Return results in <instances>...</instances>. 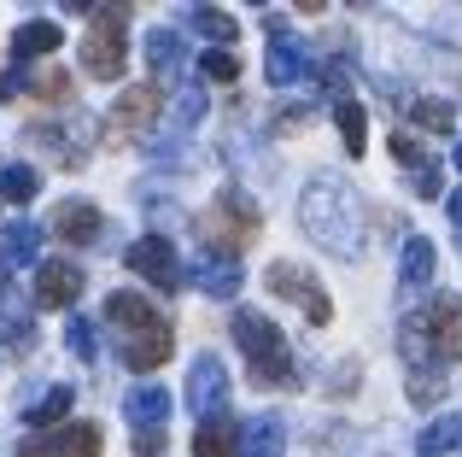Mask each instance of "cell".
<instances>
[{"instance_id":"obj_16","label":"cell","mask_w":462,"mask_h":457,"mask_svg":"<svg viewBox=\"0 0 462 457\" xmlns=\"http://www.w3.org/2000/svg\"><path fill=\"white\" fill-rule=\"evenodd\" d=\"M53 47H65V35H59V23H47V18H30V23H18L12 30V59H53Z\"/></svg>"},{"instance_id":"obj_7","label":"cell","mask_w":462,"mask_h":457,"mask_svg":"<svg viewBox=\"0 0 462 457\" xmlns=\"http://www.w3.org/2000/svg\"><path fill=\"white\" fill-rule=\"evenodd\" d=\"M129 270H135L141 282L164 287V294H176V287H181V258H176V247H170L164 235H141L135 247H129Z\"/></svg>"},{"instance_id":"obj_4","label":"cell","mask_w":462,"mask_h":457,"mask_svg":"<svg viewBox=\"0 0 462 457\" xmlns=\"http://www.w3.org/2000/svg\"><path fill=\"white\" fill-rule=\"evenodd\" d=\"M124 30H129V6H100L88 12V35H82V70L100 82L124 77Z\"/></svg>"},{"instance_id":"obj_9","label":"cell","mask_w":462,"mask_h":457,"mask_svg":"<svg viewBox=\"0 0 462 457\" xmlns=\"http://www.w3.org/2000/svg\"><path fill=\"white\" fill-rule=\"evenodd\" d=\"M223 399H228V369L223 358H193V376H188V405L199 416H223Z\"/></svg>"},{"instance_id":"obj_27","label":"cell","mask_w":462,"mask_h":457,"mask_svg":"<svg viewBox=\"0 0 462 457\" xmlns=\"http://www.w3.org/2000/svg\"><path fill=\"white\" fill-rule=\"evenodd\" d=\"M193 30H199V35H211V42H235V35H240V23L235 18H228V12H217V6H199V12H193Z\"/></svg>"},{"instance_id":"obj_10","label":"cell","mask_w":462,"mask_h":457,"mask_svg":"<svg viewBox=\"0 0 462 457\" xmlns=\"http://www.w3.org/2000/svg\"><path fill=\"white\" fill-rule=\"evenodd\" d=\"M421 329H428L433 358H462V299L439 294L428 305V317H421Z\"/></svg>"},{"instance_id":"obj_8","label":"cell","mask_w":462,"mask_h":457,"mask_svg":"<svg viewBox=\"0 0 462 457\" xmlns=\"http://www.w3.org/2000/svg\"><path fill=\"white\" fill-rule=\"evenodd\" d=\"M100 428L94 423H59V428H47V434H35V440H23V457H100Z\"/></svg>"},{"instance_id":"obj_2","label":"cell","mask_w":462,"mask_h":457,"mask_svg":"<svg viewBox=\"0 0 462 457\" xmlns=\"http://www.w3.org/2000/svg\"><path fill=\"white\" fill-rule=\"evenodd\" d=\"M235 340L252 364V381L258 387H293V352H287L282 329L258 311H235Z\"/></svg>"},{"instance_id":"obj_35","label":"cell","mask_w":462,"mask_h":457,"mask_svg":"<svg viewBox=\"0 0 462 457\" xmlns=\"http://www.w3.org/2000/svg\"><path fill=\"white\" fill-rule=\"evenodd\" d=\"M393 159H398V164H410V171H416V164H428V153L416 147V135H393Z\"/></svg>"},{"instance_id":"obj_21","label":"cell","mask_w":462,"mask_h":457,"mask_svg":"<svg viewBox=\"0 0 462 457\" xmlns=\"http://www.w3.org/2000/svg\"><path fill=\"white\" fill-rule=\"evenodd\" d=\"M193 457H240V428L228 416H205L193 434Z\"/></svg>"},{"instance_id":"obj_40","label":"cell","mask_w":462,"mask_h":457,"mask_svg":"<svg viewBox=\"0 0 462 457\" xmlns=\"http://www.w3.org/2000/svg\"><path fill=\"white\" fill-rule=\"evenodd\" d=\"M457 171H462V141H457Z\"/></svg>"},{"instance_id":"obj_31","label":"cell","mask_w":462,"mask_h":457,"mask_svg":"<svg viewBox=\"0 0 462 457\" xmlns=\"http://www.w3.org/2000/svg\"><path fill=\"white\" fill-rule=\"evenodd\" d=\"M410 399H416V405H439L445 399V376H433V369H410Z\"/></svg>"},{"instance_id":"obj_20","label":"cell","mask_w":462,"mask_h":457,"mask_svg":"<svg viewBox=\"0 0 462 457\" xmlns=\"http://www.w3.org/2000/svg\"><path fill=\"white\" fill-rule=\"evenodd\" d=\"M147 59H152V70H158V82H164V89H176V82H181L188 53H181L176 30H152V35H147Z\"/></svg>"},{"instance_id":"obj_1","label":"cell","mask_w":462,"mask_h":457,"mask_svg":"<svg viewBox=\"0 0 462 457\" xmlns=\"http://www.w3.org/2000/svg\"><path fill=\"white\" fill-rule=\"evenodd\" d=\"M299 223H305V235L316 247L339 252V258H357L363 252V206H357V194H351L346 182H334V176H316L305 188Z\"/></svg>"},{"instance_id":"obj_23","label":"cell","mask_w":462,"mask_h":457,"mask_svg":"<svg viewBox=\"0 0 462 457\" xmlns=\"http://www.w3.org/2000/svg\"><path fill=\"white\" fill-rule=\"evenodd\" d=\"M433 264H439V258H433V240L428 235H410L404 240V264H398V282H404V287H428L433 282Z\"/></svg>"},{"instance_id":"obj_22","label":"cell","mask_w":462,"mask_h":457,"mask_svg":"<svg viewBox=\"0 0 462 457\" xmlns=\"http://www.w3.org/2000/svg\"><path fill=\"white\" fill-rule=\"evenodd\" d=\"M457 446H462V411L433 416V423L416 434V452H421V457H445V452H457Z\"/></svg>"},{"instance_id":"obj_13","label":"cell","mask_w":462,"mask_h":457,"mask_svg":"<svg viewBox=\"0 0 462 457\" xmlns=\"http://www.w3.org/2000/svg\"><path fill=\"white\" fill-rule=\"evenodd\" d=\"M100 228H106V218L88 206V200H65V206L53 211V235L70 240V247H94V240H100Z\"/></svg>"},{"instance_id":"obj_29","label":"cell","mask_w":462,"mask_h":457,"mask_svg":"<svg viewBox=\"0 0 462 457\" xmlns=\"http://www.w3.org/2000/svg\"><path fill=\"white\" fill-rule=\"evenodd\" d=\"M410 112H416V124H421V129H433V135H451V124H457V112H451L445 100H416Z\"/></svg>"},{"instance_id":"obj_14","label":"cell","mask_w":462,"mask_h":457,"mask_svg":"<svg viewBox=\"0 0 462 457\" xmlns=\"http://www.w3.org/2000/svg\"><path fill=\"white\" fill-rule=\"evenodd\" d=\"M124 416L135 434H164V416H170V393L158 387V381H147V387H135L124 399Z\"/></svg>"},{"instance_id":"obj_15","label":"cell","mask_w":462,"mask_h":457,"mask_svg":"<svg viewBox=\"0 0 462 457\" xmlns=\"http://www.w3.org/2000/svg\"><path fill=\"white\" fill-rule=\"evenodd\" d=\"M106 322H117V329H124V340H135V334L158 329L164 317H158L141 294H112V299H106Z\"/></svg>"},{"instance_id":"obj_19","label":"cell","mask_w":462,"mask_h":457,"mask_svg":"<svg viewBox=\"0 0 462 457\" xmlns=\"http://www.w3.org/2000/svg\"><path fill=\"white\" fill-rule=\"evenodd\" d=\"M282 452H287L282 416H252L246 434H240V457H282Z\"/></svg>"},{"instance_id":"obj_24","label":"cell","mask_w":462,"mask_h":457,"mask_svg":"<svg viewBox=\"0 0 462 457\" xmlns=\"http://www.w3.org/2000/svg\"><path fill=\"white\" fill-rule=\"evenodd\" d=\"M334 124H339V141H346V153L357 159V153L369 147V141H363V135H369V117H363V106H357V100H334Z\"/></svg>"},{"instance_id":"obj_5","label":"cell","mask_w":462,"mask_h":457,"mask_svg":"<svg viewBox=\"0 0 462 457\" xmlns=\"http://www.w3.org/2000/svg\"><path fill=\"white\" fill-rule=\"evenodd\" d=\"M158 112H164V89H152V82H141V89H124V94L112 100V112H106V141H112V147H124V141H141V135L158 124Z\"/></svg>"},{"instance_id":"obj_3","label":"cell","mask_w":462,"mask_h":457,"mask_svg":"<svg viewBox=\"0 0 462 457\" xmlns=\"http://www.w3.org/2000/svg\"><path fill=\"white\" fill-rule=\"evenodd\" d=\"M258 228H263V218H258V206H252L240 188H223V194H217V206L199 218L205 252H217V258H235L240 247H252V240H258Z\"/></svg>"},{"instance_id":"obj_38","label":"cell","mask_w":462,"mask_h":457,"mask_svg":"<svg viewBox=\"0 0 462 457\" xmlns=\"http://www.w3.org/2000/svg\"><path fill=\"white\" fill-rule=\"evenodd\" d=\"M451 223L462 228V188H457V194H451Z\"/></svg>"},{"instance_id":"obj_6","label":"cell","mask_w":462,"mask_h":457,"mask_svg":"<svg viewBox=\"0 0 462 457\" xmlns=\"http://www.w3.org/2000/svg\"><path fill=\"white\" fill-rule=\"evenodd\" d=\"M263 282H270V294H282V299H293V305H305L310 329H328V317H334V305H328V294L316 287V275H310V270H299V264L275 258L270 270H263Z\"/></svg>"},{"instance_id":"obj_18","label":"cell","mask_w":462,"mask_h":457,"mask_svg":"<svg viewBox=\"0 0 462 457\" xmlns=\"http://www.w3.org/2000/svg\"><path fill=\"white\" fill-rule=\"evenodd\" d=\"M193 282H199L211 299H235V294H240V264H235V258H217V252H199V264H193Z\"/></svg>"},{"instance_id":"obj_33","label":"cell","mask_w":462,"mask_h":457,"mask_svg":"<svg viewBox=\"0 0 462 457\" xmlns=\"http://www.w3.org/2000/svg\"><path fill=\"white\" fill-rule=\"evenodd\" d=\"M199 70H205L211 82H235V77H240V59H235V53H223V47H211V53L199 59Z\"/></svg>"},{"instance_id":"obj_34","label":"cell","mask_w":462,"mask_h":457,"mask_svg":"<svg viewBox=\"0 0 462 457\" xmlns=\"http://www.w3.org/2000/svg\"><path fill=\"white\" fill-rule=\"evenodd\" d=\"M410 182H416V194H421V200H439V164H433V159H428V164H416V171H410Z\"/></svg>"},{"instance_id":"obj_25","label":"cell","mask_w":462,"mask_h":457,"mask_svg":"<svg viewBox=\"0 0 462 457\" xmlns=\"http://www.w3.org/2000/svg\"><path fill=\"white\" fill-rule=\"evenodd\" d=\"M35 188H42V176H35L30 164H0V200H12V206H30Z\"/></svg>"},{"instance_id":"obj_28","label":"cell","mask_w":462,"mask_h":457,"mask_svg":"<svg viewBox=\"0 0 462 457\" xmlns=\"http://www.w3.org/2000/svg\"><path fill=\"white\" fill-rule=\"evenodd\" d=\"M65 340H70V352H77L82 364H94V358H100V334H94V322H88V317H70Z\"/></svg>"},{"instance_id":"obj_12","label":"cell","mask_w":462,"mask_h":457,"mask_svg":"<svg viewBox=\"0 0 462 457\" xmlns=\"http://www.w3.org/2000/svg\"><path fill=\"white\" fill-rule=\"evenodd\" d=\"M270 30H275V42H270V59H263V70H270L275 89H293V82L310 70V53H305V42L282 35V23H275V18H270Z\"/></svg>"},{"instance_id":"obj_30","label":"cell","mask_w":462,"mask_h":457,"mask_svg":"<svg viewBox=\"0 0 462 457\" xmlns=\"http://www.w3.org/2000/svg\"><path fill=\"white\" fill-rule=\"evenodd\" d=\"M70 411V387H53L47 393V399H35L30 405V416H23V423H35V428H47V423H59V416Z\"/></svg>"},{"instance_id":"obj_39","label":"cell","mask_w":462,"mask_h":457,"mask_svg":"<svg viewBox=\"0 0 462 457\" xmlns=\"http://www.w3.org/2000/svg\"><path fill=\"white\" fill-rule=\"evenodd\" d=\"M0 294H6V264H0Z\"/></svg>"},{"instance_id":"obj_36","label":"cell","mask_w":462,"mask_h":457,"mask_svg":"<svg viewBox=\"0 0 462 457\" xmlns=\"http://www.w3.org/2000/svg\"><path fill=\"white\" fill-rule=\"evenodd\" d=\"M199 112H205V94H181V100H176V117H181V124H193Z\"/></svg>"},{"instance_id":"obj_11","label":"cell","mask_w":462,"mask_h":457,"mask_svg":"<svg viewBox=\"0 0 462 457\" xmlns=\"http://www.w3.org/2000/svg\"><path fill=\"white\" fill-rule=\"evenodd\" d=\"M77 294H82V270H77V264H65V258L35 264V299H42L47 311L77 305Z\"/></svg>"},{"instance_id":"obj_37","label":"cell","mask_w":462,"mask_h":457,"mask_svg":"<svg viewBox=\"0 0 462 457\" xmlns=\"http://www.w3.org/2000/svg\"><path fill=\"white\" fill-rule=\"evenodd\" d=\"M135 452L141 457H164V434H135Z\"/></svg>"},{"instance_id":"obj_32","label":"cell","mask_w":462,"mask_h":457,"mask_svg":"<svg viewBox=\"0 0 462 457\" xmlns=\"http://www.w3.org/2000/svg\"><path fill=\"white\" fill-rule=\"evenodd\" d=\"M30 94H35V100H70V77H65V70H53V65H47L42 77L30 82Z\"/></svg>"},{"instance_id":"obj_26","label":"cell","mask_w":462,"mask_h":457,"mask_svg":"<svg viewBox=\"0 0 462 457\" xmlns=\"http://www.w3.org/2000/svg\"><path fill=\"white\" fill-rule=\"evenodd\" d=\"M0 235H6V264H35V252H42V228L35 223H12Z\"/></svg>"},{"instance_id":"obj_17","label":"cell","mask_w":462,"mask_h":457,"mask_svg":"<svg viewBox=\"0 0 462 457\" xmlns=\"http://www.w3.org/2000/svg\"><path fill=\"white\" fill-rule=\"evenodd\" d=\"M170 352H176V334H170V322H158V329L135 334V340H124V364H129V369H158Z\"/></svg>"}]
</instances>
